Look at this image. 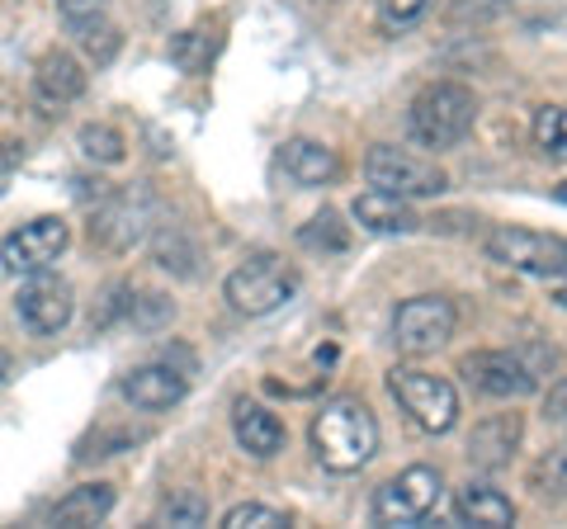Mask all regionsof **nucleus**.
Listing matches in <instances>:
<instances>
[{
  "mask_svg": "<svg viewBox=\"0 0 567 529\" xmlns=\"http://www.w3.org/2000/svg\"><path fill=\"white\" fill-rule=\"evenodd\" d=\"M312 449L331 473H360L379 454V421L364 402H327L312 421Z\"/></svg>",
  "mask_w": 567,
  "mask_h": 529,
  "instance_id": "f257e3e1",
  "label": "nucleus"
},
{
  "mask_svg": "<svg viewBox=\"0 0 567 529\" xmlns=\"http://www.w3.org/2000/svg\"><path fill=\"white\" fill-rule=\"evenodd\" d=\"M473 118H477V100L468 85H458V81H435V85H425V91L412 100V133H416V143L425 147H454V143H464L468 128H473Z\"/></svg>",
  "mask_w": 567,
  "mask_h": 529,
  "instance_id": "f03ea898",
  "label": "nucleus"
},
{
  "mask_svg": "<svg viewBox=\"0 0 567 529\" xmlns=\"http://www.w3.org/2000/svg\"><path fill=\"white\" fill-rule=\"evenodd\" d=\"M293 289H298V274L289 264H279L275 256H251L246 264H237L223 284L227 303H233V312H241V317H265V312L284 308L293 298Z\"/></svg>",
  "mask_w": 567,
  "mask_h": 529,
  "instance_id": "7ed1b4c3",
  "label": "nucleus"
},
{
  "mask_svg": "<svg viewBox=\"0 0 567 529\" xmlns=\"http://www.w3.org/2000/svg\"><path fill=\"white\" fill-rule=\"evenodd\" d=\"M388 387H393V397L402 402V412L412 416L421 431L445 435L454 421H458V393L440 374H421V369H393V374H388Z\"/></svg>",
  "mask_w": 567,
  "mask_h": 529,
  "instance_id": "20e7f679",
  "label": "nucleus"
},
{
  "mask_svg": "<svg viewBox=\"0 0 567 529\" xmlns=\"http://www.w3.org/2000/svg\"><path fill=\"white\" fill-rule=\"evenodd\" d=\"M440 491H445L440 473L416 464V468L398 473L393 483H383L374 491V506H369V516H374V525H421L440 506Z\"/></svg>",
  "mask_w": 567,
  "mask_h": 529,
  "instance_id": "39448f33",
  "label": "nucleus"
},
{
  "mask_svg": "<svg viewBox=\"0 0 567 529\" xmlns=\"http://www.w3.org/2000/svg\"><path fill=\"white\" fill-rule=\"evenodd\" d=\"M487 256L539 279L567 274V241L548 232H529V227H496V232H487Z\"/></svg>",
  "mask_w": 567,
  "mask_h": 529,
  "instance_id": "423d86ee",
  "label": "nucleus"
},
{
  "mask_svg": "<svg viewBox=\"0 0 567 529\" xmlns=\"http://www.w3.org/2000/svg\"><path fill=\"white\" fill-rule=\"evenodd\" d=\"M364 180L374 189L402 194V199H425V194L445 189V170H440L435 162H425V156H416V152L374 147L364 156Z\"/></svg>",
  "mask_w": 567,
  "mask_h": 529,
  "instance_id": "0eeeda50",
  "label": "nucleus"
},
{
  "mask_svg": "<svg viewBox=\"0 0 567 529\" xmlns=\"http://www.w3.org/2000/svg\"><path fill=\"white\" fill-rule=\"evenodd\" d=\"M454 303L450 298H406V303L398 308L393 317V341L398 350H406V355H431V350H440L450 336H454Z\"/></svg>",
  "mask_w": 567,
  "mask_h": 529,
  "instance_id": "6e6552de",
  "label": "nucleus"
},
{
  "mask_svg": "<svg viewBox=\"0 0 567 529\" xmlns=\"http://www.w3.org/2000/svg\"><path fill=\"white\" fill-rule=\"evenodd\" d=\"M66 241H71V232L62 218H33L20 232H10L0 241V260H6L10 274H43L48 264L66 251Z\"/></svg>",
  "mask_w": 567,
  "mask_h": 529,
  "instance_id": "1a4fd4ad",
  "label": "nucleus"
},
{
  "mask_svg": "<svg viewBox=\"0 0 567 529\" xmlns=\"http://www.w3.org/2000/svg\"><path fill=\"white\" fill-rule=\"evenodd\" d=\"M20 322L33 331V336H58V331L71 322V312H76V298H71V284L58 274H33L29 284L20 289Z\"/></svg>",
  "mask_w": 567,
  "mask_h": 529,
  "instance_id": "9d476101",
  "label": "nucleus"
},
{
  "mask_svg": "<svg viewBox=\"0 0 567 529\" xmlns=\"http://www.w3.org/2000/svg\"><path fill=\"white\" fill-rule=\"evenodd\" d=\"M152 222V194L147 189H114L104 194L100 214H95V232L104 246H114V251H128V246L147 232Z\"/></svg>",
  "mask_w": 567,
  "mask_h": 529,
  "instance_id": "9b49d317",
  "label": "nucleus"
},
{
  "mask_svg": "<svg viewBox=\"0 0 567 529\" xmlns=\"http://www.w3.org/2000/svg\"><path fill=\"white\" fill-rule=\"evenodd\" d=\"M464 378L487 397H525V393H535V374H529V364H520L516 355H506V350L468 355L464 360Z\"/></svg>",
  "mask_w": 567,
  "mask_h": 529,
  "instance_id": "f8f14e48",
  "label": "nucleus"
},
{
  "mask_svg": "<svg viewBox=\"0 0 567 529\" xmlns=\"http://www.w3.org/2000/svg\"><path fill=\"white\" fill-rule=\"evenodd\" d=\"M185 393H189V378L171 364H142L123 378V397H128L137 412H171Z\"/></svg>",
  "mask_w": 567,
  "mask_h": 529,
  "instance_id": "ddd939ff",
  "label": "nucleus"
},
{
  "mask_svg": "<svg viewBox=\"0 0 567 529\" xmlns=\"http://www.w3.org/2000/svg\"><path fill=\"white\" fill-rule=\"evenodd\" d=\"M33 91H39L43 104L62 110V104L81 100L85 95V72L71 52H43L39 58V72H33Z\"/></svg>",
  "mask_w": 567,
  "mask_h": 529,
  "instance_id": "4468645a",
  "label": "nucleus"
},
{
  "mask_svg": "<svg viewBox=\"0 0 567 529\" xmlns=\"http://www.w3.org/2000/svg\"><path fill=\"white\" fill-rule=\"evenodd\" d=\"M516 445H520V416H516V412H502V416H492V421H483V426L473 431V439H468V458H473L477 468L496 473V468H506V464H511Z\"/></svg>",
  "mask_w": 567,
  "mask_h": 529,
  "instance_id": "2eb2a0df",
  "label": "nucleus"
},
{
  "mask_svg": "<svg viewBox=\"0 0 567 529\" xmlns=\"http://www.w3.org/2000/svg\"><path fill=\"white\" fill-rule=\"evenodd\" d=\"M279 162H284V175H289L293 185H303V189L327 185V180H336V170H341L336 152L327 143H312V137H293V143H284Z\"/></svg>",
  "mask_w": 567,
  "mask_h": 529,
  "instance_id": "dca6fc26",
  "label": "nucleus"
},
{
  "mask_svg": "<svg viewBox=\"0 0 567 529\" xmlns=\"http://www.w3.org/2000/svg\"><path fill=\"white\" fill-rule=\"evenodd\" d=\"M354 222L369 227V232H416L421 218H416V208L402 199V194H388V189H369L354 199Z\"/></svg>",
  "mask_w": 567,
  "mask_h": 529,
  "instance_id": "f3484780",
  "label": "nucleus"
},
{
  "mask_svg": "<svg viewBox=\"0 0 567 529\" xmlns=\"http://www.w3.org/2000/svg\"><path fill=\"white\" fill-rule=\"evenodd\" d=\"M233 431H237V445L251 458H275L284 449V421L275 412H265L260 402H237Z\"/></svg>",
  "mask_w": 567,
  "mask_h": 529,
  "instance_id": "a211bd4d",
  "label": "nucleus"
},
{
  "mask_svg": "<svg viewBox=\"0 0 567 529\" xmlns=\"http://www.w3.org/2000/svg\"><path fill=\"white\" fill-rule=\"evenodd\" d=\"M454 510H458V520H464V525H487V529H502V525L516 520V506H511V497H502V491L487 487V483H468L464 491H458Z\"/></svg>",
  "mask_w": 567,
  "mask_h": 529,
  "instance_id": "6ab92c4d",
  "label": "nucleus"
},
{
  "mask_svg": "<svg viewBox=\"0 0 567 529\" xmlns=\"http://www.w3.org/2000/svg\"><path fill=\"white\" fill-rule=\"evenodd\" d=\"M114 510V487L110 483H85L52 506V525H100Z\"/></svg>",
  "mask_w": 567,
  "mask_h": 529,
  "instance_id": "aec40b11",
  "label": "nucleus"
},
{
  "mask_svg": "<svg viewBox=\"0 0 567 529\" xmlns=\"http://www.w3.org/2000/svg\"><path fill=\"white\" fill-rule=\"evenodd\" d=\"M218 48H223V20H213V24H194L185 33H175L171 58H175L181 72L199 76V72H208V62L218 58Z\"/></svg>",
  "mask_w": 567,
  "mask_h": 529,
  "instance_id": "412c9836",
  "label": "nucleus"
},
{
  "mask_svg": "<svg viewBox=\"0 0 567 529\" xmlns=\"http://www.w3.org/2000/svg\"><path fill=\"white\" fill-rule=\"evenodd\" d=\"M535 147L548 162H567V104H544L535 114Z\"/></svg>",
  "mask_w": 567,
  "mask_h": 529,
  "instance_id": "4be33fe9",
  "label": "nucleus"
},
{
  "mask_svg": "<svg viewBox=\"0 0 567 529\" xmlns=\"http://www.w3.org/2000/svg\"><path fill=\"white\" fill-rule=\"evenodd\" d=\"M81 152L91 156L95 166H118L123 162V133L110 123H85L81 128Z\"/></svg>",
  "mask_w": 567,
  "mask_h": 529,
  "instance_id": "5701e85b",
  "label": "nucleus"
},
{
  "mask_svg": "<svg viewBox=\"0 0 567 529\" xmlns=\"http://www.w3.org/2000/svg\"><path fill=\"white\" fill-rule=\"evenodd\" d=\"M298 241L308 246V251H346L350 246V232H346V222L331 214V208H322V214H317L303 232H298Z\"/></svg>",
  "mask_w": 567,
  "mask_h": 529,
  "instance_id": "b1692460",
  "label": "nucleus"
},
{
  "mask_svg": "<svg viewBox=\"0 0 567 529\" xmlns=\"http://www.w3.org/2000/svg\"><path fill=\"white\" fill-rule=\"evenodd\" d=\"M71 33L81 39V48L95 58V66H104V62H114V52H118V33H114V24L104 20H85V24H71Z\"/></svg>",
  "mask_w": 567,
  "mask_h": 529,
  "instance_id": "393cba45",
  "label": "nucleus"
},
{
  "mask_svg": "<svg viewBox=\"0 0 567 529\" xmlns=\"http://www.w3.org/2000/svg\"><path fill=\"white\" fill-rule=\"evenodd\" d=\"M279 525H289V520H284V510H275V506H256V501L233 506V510L223 516V529H279Z\"/></svg>",
  "mask_w": 567,
  "mask_h": 529,
  "instance_id": "a878e982",
  "label": "nucleus"
},
{
  "mask_svg": "<svg viewBox=\"0 0 567 529\" xmlns=\"http://www.w3.org/2000/svg\"><path fill=\"white\" fill-rule=\"evenodd\" d=\"M208 520V501L199 491H175V497L162 506V525H204Z\"/></svg>",
  "mask_w": 567,
  "mask_h": 529,
  "instance_id": "bb28decb",
  "label": "nucleus"
},
{
  "mask_svg": "<svg viewBox=\"0 0 567 529\" xmlns=\"http://www.w3.org/2000/svg\"><path fill=\"white\" fill-rule=\"evenodd\" d=\"M425 10H431V0H379V14H383V24H388V29L416 24Z\"/></svg>",
  "mask_w": 567,
  "mask_h": 529,
  "instance_id": "cd10ccee",
  "label": "nucleus"
},
{
  "mask_svg": "<svg viewBox=\"0 0 567 529\" xmlns=\"http://www.w3.org/2000/svg\"><path fill=\"white\" fill-rule=\"evenodd\" d=\"M118 312H133V298H128V289H123V284H114L110 293H104V308L91 317V322H95V326H110Z\"/></svg>",
  "mask_w": 567,
  "mask_h": 529,
  "instance_id": "c85d7f7f",
  "label": "nucleus"
},
{
  "mask_svg": "<svg viewBox=\"0 0 567 529\" xmlns=\"http://www.w3.org/2000/svg\"><path fill=\"white\" fill-rule=\"evenodd\" d=\"M58 10L66 24H85V20H100L104 14V0H58Z\"/></svg>",
  "mask_w": 567,
  "mask_h": 529,
  "instance_id": "c756f323",
  "label": "nucleus"
},
{
  "mask_svg": "<svg viewBox=\"0 0 567 529\" xmlns=\"http://www.w3.org/2000/svg\"><path fill=\"white\" fill-rule=\"evenodd\" d=\"M544 483L554 487V491H567V449H563V454H554V458L544 464Z\"/></svg>",
  "mask_w": 567,
  "mask_h": 529,
  "instance_id": "7c9ffc66",
  "label": "nucleus"
},
{
  "mask_svg": "<svg viewBox=\"0 0 567 529\" xmlns=\"http://www.w3.org/2000/svg\"><path fill=\"white\" fill-rule=\"evenodd\" d=\"M14 166H20V147H14V143H6V137H0V194H6V185H10Z\"/></svg>",
  "mask_w": 567,
  "mask_h": 529,
  "instance_id": "2f4dec72",
  "label": "nucleus"
},
{
  "mask_svg": "<svg viewBox=\"0 0 567 529\" xmlns=\"http://www.w3.org/2000/svg\"><path fill=\"white\" fill-rule=\"evenodd\" d=\"M548 416H554V421H567V383L558 387L554 397H548Z\"/></svg>",
  "mask_w": 567,
  "mask_h": 529,
  "instance_id": "473e14b6",
  "label": "nucleus"
},
{
  "mask_svg": "<svg viewBox=\"0 0 567 529\" xmlns=\"http://www.w3.org/2000/svg\"><path fill=\"white\" fill-rule=\"evenodd\" d=\"M6 374H10V355L0 350V383H6Z\"/></svg>",
  "mask_w": 567,
  "mask_h": 529,
  "instance_id": "72a5a7b5",
  "label": "nucleus"
},
{
  "mask_svg": "<svg viewBox=\"0 0 567 529\" xmlns=\"http://www.w3.org/2000/svg\"><path fill=\"white\" fill-rule=\"evenodd\" d=\"M558 303H563V308H567V289H558Z\"/></svg>",
  "mask_w": 567,
  "mask_h": 529,
  "instance_id": "f704fd0d",
  "label": "nucleus"
},
{
  "mask_svg": "<svg viewBox=\"0 0 567 529\" xmlns=\"http://www.w3.org/2000/svg\"><path fill=\"white\" fill-rule=\"evenodd\" d=\"M558 199H563V204H567V185H563V189H558Z\"/></svg>",
  "mask_w": 567,
  "mask_h": 529,
  "instance_id": "c9c22d12",
  "label": "nucleus"
}]
</instances>
